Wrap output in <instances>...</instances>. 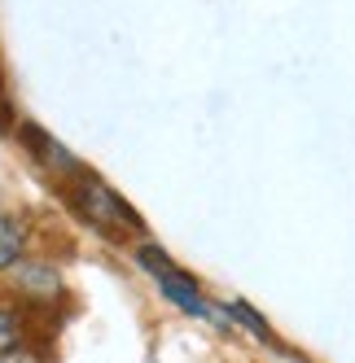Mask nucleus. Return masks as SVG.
Masks as SVG:
<instances>
[{
    "label": "nucleus",
    "mask_w": 355,
    "mask_h": 363,
    "mask_svg": "<svg viewBox=\"0 0 355 363\" xmlns=\"http://www.w3.org/2000/svg\"><path fill=\"white\" fill-rule=\"evenodd\" d=\"M62 193H66V201H70V211L80 215L92 232H101L106 241L145 237V219H141L97 171H84V167H80L70 179H62Z\"/></svg>",
    "instance_id": "f257e3e1"
},
{
    "label": "nucleus",
    "mask_w": 355,
    "mask_h": 363,
    "mask_svg": "<svg viewBox=\"0 0 355 363\" xmlns=\"http://www.w3.org/2000/svg\"><path fill=\"white\" fill-rule=\"evenodd\" d=\"M136 263L158 280V289H163L175 306H180V311H189V315H197V320H211L215 328H233V320H224L228 311H219V306H211L207 298H202V294H197V280H193L189 272L175 267L158 245H141V250H136Z\"/></svg>",
    "instance_id": "f03ea898"
},
{
    "label": "nucleus",
    "mask_w": 355,
    "mask_h": 363,
    "mask_svg": "<svg viewBox=\"0 0 355 363\" xmlns=\"http://www.w3.org/2000/svg\"><path fill=\"white\" fill-rule=\"evenodd\" d=\"M18 145L27 149L31 158H36V162H40L48 175L58 179V184H62V179H70L75 171H80V162H75V153H70L62 140H53V136H48L40 123H18Z\"/></svg>",
    "instance_id": "7ed1b4c3"
},
{
    "label": "nucleus",
    "mask_w": 355,
    "mask_h": 363,
    "mask_svg": "<svg viewBox=\"0 0 355 363\" xmlns=\"http://www.w3.org/2000/svg\"><path fill=\"white\" fill-rule=\"evenodd\" d=\"M13 289H18V298L48 306V302L62 298V276L48 263H18L13 267Z\"/></svg>",
    "instance_id": "20e7f679"
},
{
    "label": "nucleus",
    "mask_w": 355,
    "mask_h": 363,
    "mask_svg": "<svg viewBox=\"0 0 355 363\" xmlns=\"http://www.w3.org/2000/svg\"><path fill=\"white\" fill-rule=\"evenodd\" d=\"M22 254H27V223H22L18 215L0 211V272L18 267Z\"/></svg>",
    "instance_id": "39448f33"
},
{
    "label": "nucleus",
    "mask_w": 355,
    "mask_h": 363,
    "mask_svg": "<svg viewBox=\"0 0 355 363\" xmlns=\"http://www.w3.org/2000/svg\"><path fill=\"white\" fill-rule=\"evenodd\" d=\"M22 333H27L22 306H13V302L0 298V359H5L9 350H18V346H22Z\"/></svg>",
    "instance_id": "423d86ee"
},
{
    "label": "nucleus",
    "mask_w": 355,
    "mask_h": 363,
    "mask_svg": "<svg viewBox=\"0 0 355 363\" xmlns=\"http://www.w3.org/2000/svg\"><path fill=\"white\" fill-rule=\"evenodd\" d=\"M224 311H228V315H233V320H241V324H246L250 333L259 337V342H268V346H276V350H281V342H276V337H272V328L263 324V315H255V311H250L246 302H228Z\"/></svg>",
    "instance_id": "0eeeda50"
},
{
    "label": "nucleus",
    "mask_w": 355,
    "mask_h": 363,
    "mask_svg": "<svg viewBox=\"0 0 355 363\" xmlns=\"http://www.w3.org/2000/svg\"><path fill=\"white\" fill-rule=\"evenodd\" d=\"M0 132H13V106L5 96V66H0Z\"/></svg>",
    "instance_id": "6e6552de"
},
{
    "label": "nucleus",
    "mask_w": 355,
    "mask_h": 363,
    "mask_svg": "<svg viewBox=\"0 0 355 363\" xmlns=\"http://www.w3.org/2000/svg\"><path fill=\"white\" fill-rule=\"evenodd\" d=\"M0 363H44V359H40V350H31V346H18V350H9Z\"/></svg>",
    "instance_id": "1a4fd4ad"
}]
</instances>
